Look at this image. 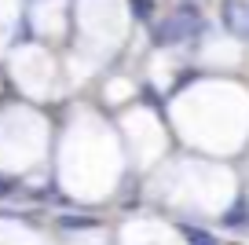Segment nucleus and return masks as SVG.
I'll return each mask as SVG.
<instances>
[{
  "mask_svg": "<svg viewBox=\"0 0 249 245\" xmlns=\"http://www.w3.org/2000/svg\"><path fill=\"white\" fill-rule=\"evenodd\" d=\"M128 4H132V15L140 22H154V11H158L154 0H128Z\"/></svg>",
  "mask_w": 249,
  "mask_h": 245,
  "instance_id": "nucleus-5",
  "label": "nucleus"
},
{
  "mask_svg": "<svg viewBox=\"0 0 249 245\" xmlns=\"http://www.w3.org/2000/svg\"><path fill=\"white\" fill-rule=\"evenodd\" d=\"M202 33V15H198V4H179L172 15L150 22V44L154 48H176L183 40H195Z\"/></svg>",
  "mask_w": 249,
  "mask_h": 245,
  "instance_id": "nucleus-1",
  "label": "nucleus"
},
{
  "mask_svg": "<svg viewBox=\"0 0 249 245\" xmlns=\"http://www.w3.org/2000/svg\"><path fill=\"white\" fill-rule=\"evenodd\" d=\"M30 4H33V0H30Z\"/></svg>",
  "mask_w": 249,
  "mask_h": 245,
  "instance_id": "nucleus-7",
  "label": "nucleus"
},
{
  "mask_svg": "<svg viewBox=\"0 0 249 245\" xmlns=\"http://www.w3.org/2000/svg\"><path fill=\"white\" fill-rule=\"evenodd\" d=\"M4 191H8V187H4V179H0V194H4Z\"/></svg>",
  "mask_w": 249,
  "mask_h": 245,
  "instance_id": "nucleus-6",
  "label": "nucleus"
},
{
  "mask_svg": "<svg viewBox=\"0 0 249 245\" xmlns=\"http://www.w3.org/2000/svg\"><path fill=\"white\" fill-rule=\"evenodd\" d=\"M220 223H224L227 230H246L249 227V198H246V194L234 198V205L224 212V220H220Z\"/></svg>",
  "mask_w": 249,
  "mask_h": 245,
  "instance_id": "nucleus-3",
  "label": "nucleus"
},
{
  "mask_svg": "<svg viewBox=\"0 0 249 245\" xmlns=\"http://www.w3.org/2000/svg\"><path fill=\"white\" fill-rule=\"evenodd\" d=\"M179 234L187 238L191 245H220L216 238L209 234V230H202V227H195V223H179Z\"/></svg>",
  "mask_w": 249,
  "mask_h": 245,
  "instance_id": "nucleus-4",
  "label": "nucleus"
},
{
  "mask_svg": "<svg viewBox=\"0 0 249 245\" xmlns=\"http://www.w3.org/2000/svg\"><path fill=\"white\" fill-rule=\"evenodd\" d=\"M220 22H224V30L231 33V37L249 40V4H242V0H224Z\"/></svg>",
  "mask_w": 249,
  "mask_h": 245,
  "instance_id": "nucleus-2",
  "label": "nucleus"
}]
</instances>
